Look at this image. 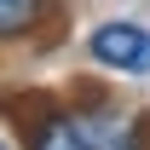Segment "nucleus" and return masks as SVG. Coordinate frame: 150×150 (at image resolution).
<instances>
[{
    "label": "nucleus",
    "instance_id": "f257e3e1",
    "mask_svg": "<svg viewBox=\"0 0 150 150\" xmlns=\"http://www.w3.org/2000/svg\"><path fill=\"white\" fill-rule=\"evenodd\" d=\"M121 144H127V127L93 121L75 110H46L29 133V150H121Z\"/></svg>",
    "mask_w": 150,
    "mask_h": 150
},
{
    "label": "nucleus",
    "instance_id": "f03ea898",
    "mask_svg": "<svg viewBox=\"0 0 150 150\" xmlns=\"http://www.w3.org/2000/svg\"><path fill=\"white\" fill-rule=\"evenodd\" d=\"M87 58L110 75H150V29L133 18H110L87 35Z\"/></svg>",
    "mask_w": 150,
    "mask_h": 150
},
{
    "label": "nucleus",
    "instance_id": "7ed1b4c3",
    "mask_svg": "<svg viewBox=\"0 0 150 150\" xmlns=\"http://www.w3.org/2000/svg\"><path fill=\"white\" fill-rule=\"evenodd\" d=\"M40 6H46V0H0V40L35 29V23H40Z\"/></svg>",
    "mask_w": 150,
    "mask_h": 150
},
{
    "label": "nucleus",
    "instance_id": "20e7f679",
    "mask_svg": "<svg viewBox=\"0 0 150 150\" xmlns=\"http://www.w3.org/2000/svg\"><path fill=\"white\" fill-rule=\"evenodd\" d=\"M0 150H12V144H6V139H0Z\"/></svg>",
    "mask_w": 150,
    "mask_h": 150
}]
</instances>
